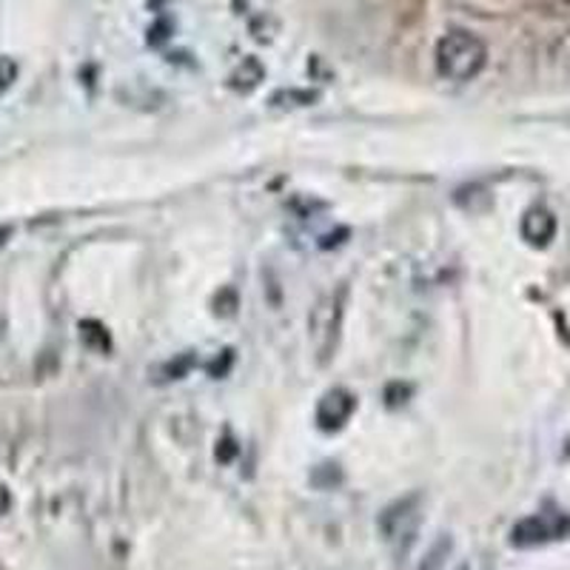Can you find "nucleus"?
<instances>
[{"instance_id": "1", "label": "nucleus", "mask_w": 570, "mask_h": 570, "mask_svg": "<svg viewBox=\"0 0 570 570\" xmlns=\"http://www.w3.org/2000/svg\"><path fill=\"white\" fill-rule=\"evenodd\" d=\"M488 49L476 35L465 32V29H454L436 43V71L445 80L454 83H465L473 80L485 69Z\"/></svg>"}, {"instance_id": "2", "label": "nucleus", "mask_w": 570, "mask_h": 570, "mask_svg": "<svg viewBox=\"0 0 570 570\" xmlns=\"http://www.w3.org/2000/svg\"><path fill=\"white\" fill-rule=\"evenodd\" d=\"M343 303H345V288L337 294H325L317 305L312 308L308 317V331H312V343L317 351L320 363H328L340 340V325H343Z\"/></svg>"}, {"instance_id": "3", "label": "nucleus", "mask_w": 570, "mask_h": 570, "mask_svg": "<svg viewBox=\"0 0 570 570\" xmlns=\"http://www.w3.org/2000/svg\"><path fill=\"white\" fill-rule=\"evenodd\" d=\"M356 409V400L348 391H328L317 405V422L323 431H337L351 420Z\"/></svg>"}, {"instance_id": "4", "label": "nucleus", "mask_w": 570, "mask_h": 570, "mask_svg": "<svg viewBox=\"0 0 570 570\" xmlns=\"http://www.w3.org/2000/svg\"><path fill=\"white\" fill-rule=\"evenodd\" d=\"M522 234L531 246H548L557 234V217H553L548 208H531V212L522 217Z\"/></svg>"}, {"instance_id": "5", "label": "nucleus", "mask_w": 570, "mask_h": 570, "mask_svg": "<svg viewBox=\"0 0 570 570\" xmlns=\"http://www.w3.org/2000/svg\"><path fill=\"white\" fill-rule=\"evenodd\" d=\"M14 80H18V63L12 58H0V98L12 89Z\"/></svg>"}, {"instance_id": "6", "label": "nucleus", "mask_w": 570, "mask_h": 570, "mask_svg": "<svg viewBox=\"0 0 570 570\" xmlns=\"http://www.w3.org/2000/svg\"><path fill=\"white\" fill-rule=\"evenodd\" d=\"M9 234V228H0V243H3V237H7Z\"/></svg>"}]
</instances>
